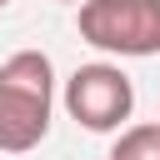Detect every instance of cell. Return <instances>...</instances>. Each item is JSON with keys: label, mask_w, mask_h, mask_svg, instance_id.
Returning <instances> with one entry per match:
<instances>
[{"label": "cell", "mask_w": 160, "mask_h": 160, "mask_svg": "<svg viewBox=\"0 0 160 160\" xmlns=\"http://www.w3.org/2000/svg\"><path fill=\"white\" fill-rule=\"evenodd\" d=\"M55 110V65L40 50H15L0 65V150L25 155L50 135Z\"/></svg>", "instance_id": "6da1fadb"}, {"label": "cell", "mask_w": 160, "mask_h": 160, "mask_svg": "<svg viewBox=\"0 0 160 160\" xmlns=\"http://www.w3.org/2000/svg\"><path fill=\"white\" fill-rule=\"evenodd\" d=\"M75 25L105 55H160V0H85Z\"/></svg>", "instance_id": "7a4b0ae2"}, {"label": "cell", "mask_w": 160, "mask_h": 160, "mask_svg": "<svg viewBox=\"0 0 160 160\" xmlns=\"http://www.w3.org/2000/svg\"><path fill=\"white\" fill-rule=\"evenodd\" d=\"M110 160H160V120L150 125H125L110 145Z\"/></svg>", "instance_id": "277c9868"}, {"label": "cell", "mask_w": 160, "mask_h": 160, "mask_svg": "<svg viewBox=\"0 0 160 160\" xmlns=\"http://www.w3.org/2000/svg\"><path fill=\"white\" fill-rule=\"evenodd\" d=\"M0 5H10V0H0Z\"/></svg>", "instance_id": "8992f818"}, {"label": "cell", "mask_w": 160, "mask_h": 160, "mask_svg": "<svg viewBox=\"0 0 160 160\" xmlns=\"http://www.w3.org/2000/svg\"><path fill=\"white\" fill-rule=\"evenodd\" d=\"M60 5H85V0H60Z\"/></svg>", "instance_id": "5b68a950"}, {"label": "cell", "mask_w": 160, "mask_h": 160, "mask_svg": "<svg viewBox=\"0 0 160 160\" xmlns=\"http://www.w3.org/2000/svg\"><path fill=\"white\" fill-rule=\"evenodd\" d=\"M65 110L75 125L105 135V130H120L135 110V85L120 65L110 60H95V65H80L70 80H65Z\"/></svg>", "instance_id": "3957f363"}]
</instances>
